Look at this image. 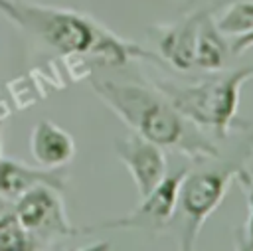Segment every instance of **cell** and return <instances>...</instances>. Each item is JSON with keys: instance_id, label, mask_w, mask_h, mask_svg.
I'll list each match as a JSON object with an SVG mask.
<instances>
[{"instance_id": "16", "label": "cell", "mask_w": 253, "mask_h": 251, "mask_svg": "<svg viewBox=\"0 0 253 251\" xmlns=\"http://www.w3.org/2000/svg\"><path fill=\"white\" fill-rule=\"evenodd\" d=\"M249 47H253V34H249V36H245V38H237V40H233L231 45H229V49H231L233 55H241V53H243L245 49H249Z\"/></svg>"}, {"instance_id": "10", "label": "cell", "mask_w": 253, "mask_h": 251, "mask_svg": "<svg viewBox=\"0 0 253 251\" xmlns=\"http://www.w3.org/2000/svg\"><path fill=\"white\" fill-rule=\"evenodd\" d=\"M40 184H49L63 190V176L42 166L34 168L20 160L0 156V196L16 202L24 192Z\"/></svg>"}, {"instance_id": "4", "label": "cell", "mask_w": 253, "mask_h": 251, "mask_svg": "<svg viewBox=\"0 0 253 251\" xmlns=\"http://www.w3.org/2000/svg\"><path fill=\"white\" fill-rule=\"evenodd\" d=\"M237 166L202 168L184 174L176 213L180 215V243L182 249H192L202 225L223 202L225 192L235 180Z\"/></svg>"}, {"instance_id": "11", "label": "cell", "mask_w": 253, "mask_h": 251, "mask_svg": "<svg viewBox=\"0 0 253 251\" xmlns=\"http://www.w3.org/2000/svg\"><path fill=\"white\" fill-rule=\"evenodd\" d=\"M231 49L225 36L217 30L211 10L204 8L200 26H198V40H196V55H194V69L202 71H219L225 67Z\"/></svg>"}, {"instance_id": "5", "label": "cell", "mask_w": 253, "mask_h": 251, "mask_svg": "<svg viewBox=\"0 0 253 251\" xmlns=\"http://www.w3.org/2000/svg\"><path fill=\"white\" fill-rule=\"evenodd\" d=\"M14 215L16 223L38 241L79 233L67 219L61 190L49 184H40L24 192L14 202Z\"/></svg>"}, {"instance_id": "17", "label": "cell", "mask_w": 253, "mask_h": 251, "mask_svg": "<svg viewBox=\"0 0 253 251\" xmlns=\"http://www.w3.org/2000/svg\"><path fill=\"white\" fill-rule=\"evenodd\" d=\"M188 6H194V4H200V2H204V0H184Z\"/></svg>"}, {"instance_id": "18", "label": "cell", "mask_w": 253, "mask_h": 251, "mask_svg": "<svg viewBox=\"0 0 253 251\" xmlns=\"http://www.w3.org/2000/svg\"><path fill=\"white\" fill-rule=\"evenodd\" d=\"M0 156H2V123H0Z\"/></svg>"}, {"instance_id": "15", "label": "cell", "mask_w": 253, "mask_h": 251, "mask_svg": "<svg viewBox=\"0 0 253 251\" xmlns=\"http://www.w3.org/2000/svg\"><path fill=\"white\" fill-rule=\"evenodd\" d=\"M16 221V215H14V202L0 196V227H6L10 223Z\"/></svg>"}, {"instance_id": "9", "label": "cell", "mask_w": 253, "mask_h": 251, "mask_svg": "<svg viewBox=\"0 0 253 251\" xmlns=\"http://www.w3.org/2000/svg\"><path fill=\"white\" fill-rule=\"evenodd\" d=\"M30 152L38 166L55 170L75 156V140L65 128L43 119L36 123L30 132Z\"/></svg>"}, {"instance_id": "1", "label": "cell", "mask_w": 253, "mask_h": 251, "mask_svg": "<svg viewBox=\"0 0 253 251\" xmlns=\"http://www.w3.org/2000/svg\"><path fill=\"white\" fill-rule=\"evenodd\" d=\"M97 97L136 134L156 142L158 146H182L180 150L198 156H215V150L200 134L192 136L188 121L170 105V101L154 87L126 83L115 79H91Z\"/></svg>"}, {"instance_id": "12", "label": "cell", "mask_w": 253, "mask_h": 251, "mask_svg": "<svg viewBox=\"0 0 253 251\" xmlns=\"http://www.w3.org/2000/svg\"><path fill=\"white\" fill-rule=\"evenodd\" d=\"M213 18L217 30L231 40L253 34V0H231Z\"/></svg>"}, {"instance_id": "3", "label": "cell", "mask_w": 253, "mask_h": 251, "mask_svg": "<svg viewBox=\"0 0 253 251\" xmlns=\"http://www.w3.org/2000/svg\"><path fill=\"white\" fill-rule=\"evenodd\" d=\"M0 12L61 55H85L101 32L91 18L57 6L0 0Z\"/></svg>"}, {"instance_id": "19", "label": "cell", "mask_w": 253, "mask_h": 251, "mask_svg": "<svg viewBox=\"0 0 253 251\" xmlns=\"http://www.w3.org/2000/svg\"><path fill=\"white\" fill-rule=\"evenodd\" d=\"M215 2H217V4H221V6H223V4H227V2H231V0H215Z\"/></svg>"}, {"instance_id": "6", "label": "cell", "mask_w": 253, "mask_h": 251, "mask_svg": "<svg viewBox=\"0 0 253 251\" xmlns=\"http://www.w3.org/2000/svg\"><path fill=\"white\" fill-rule=\"evenodd\" d=\"M186 170H178L174 174H166L158 186L140 198V204L125 217L113 219L107 223H101L99 227H128V229H146V231H158L170 223V219L176 215L178 206V192Z\"/></svg>"}, {"instance_id": "13", "label": "cell", "mask_w": 253, "mask_h": 251, "mask_svg": "<svg viewBox=\"0 0 253 251\" xmlns=\"http://www.w3.org/2000/svg\"><path fill=\"white\" fill-rule=\"evenodd\" d=\"M40 243L42 241L24 231L16 221L0 227V251H34L42 247Z\"/></svg>"}, {"instance_id": "2", "label": "cell", "mask_w": 253, "mask_h": 251, "mask_svg": "<svg viewBox=\"0 0 253 251\" xmlns=\"http://www.w3.org/2000/svg\"><path fill=\"white\" fill-rule=\"evenodd\" d=\"M249 79H253V65H241L196 83L156 81L154 87L188 123L225 136L235 123L241 87Z\"/></svg>"}, {"instance_id": "8", "label": "cell", "mask_w": 253, "mask_h": 251, "mask_svg": "<svg viewBox=\"0 0 253 251\" xmlns=\"http://www.w3.org/2000/svg\"><path fill=\"white\" fill-rule=\"evenodd\" d=\"M202 10H194L186 18L154 28L156 32V45L162 63H168L174 69L190 71L194 69V55H196V40H198V26H200Z\"/></svg>"}, {"instance_id": "7", "label": "cell", "mask_w": 253, "mask_h": 251, "mask_svg": "<svg viewBox=\"0 0 253 251\" xmlns=\"http://www.w3.org/2000/svg\"><path fill=\"white\" fill-rule=\"evenodd\" d=\"M115 154L126 166L140 198L150 194L166 176V156L156 142L130 132L115 140Z\"/></svg>"}, {"instance_id": "14", "label": "cell", "mask_w": 253, "mask_h": 251, "mask_svg": "<svg viewBox=\"0 0 253 251\" xmlns=\"http://www.w3.org/2000/svg\"><path fill=\"white\" fill-rule=\"evenodd\" d=\"M235 180L239 182L243 194H245V200H247V219H245V235H243V249H249L253 251V176L249 172H245L243 168H237L235 172Z\"/></svg>"}]
</instances>
